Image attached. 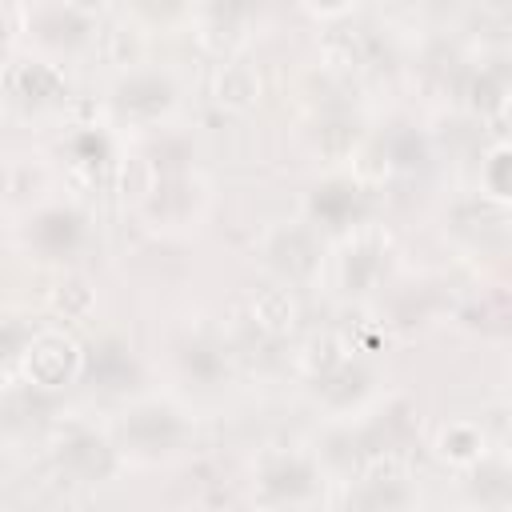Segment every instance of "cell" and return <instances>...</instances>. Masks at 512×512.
Here are the masks:
<instances>
[{
    "mask_svg": "<svg viewBox=\"0 0 512 512\" xmlns=\"http://www.w3.org/2000/svg\"><path fill=\"white\" fill-rule=\"evenodd\" d=\"M380 252L376 248H368V244H360V248H352L348 256H344V288L348 292H368L372 284H376V276H380Z\"/></svg>",
    "mask_w": 512,
    "mask_h": 512,
    "instance_id": "cell-14",
    "label": "cell"
},
{
    "mask_svg": "<svg viewBox=\"0 0 512 512\" xmlns=\"http://www.w3.org/2000/svg\"><path fill=\"white\" fill-rule=\"evenodd\" d=\"M252 316H256V324L260 328H268V332H288L292 328V320H296V300L284 292V288H268V292H260L256 296V304H252Z\"/></svg>",
    "mask_w": 512,
    "mask_h": 512,
    "instance_id": "cell-12",
    "label": "cell"
},
{
    "mask_svg": "<svg viewBox=\"0 0 512 512\" xmlns=\"http://www.w3.org/2000/svg\"><path fill=\"white\" fill-rule=\"evenodd\" d=\"M0 188H4V180H0Z\"/></svg>",
    "mask_w": 512,
    "mask_h": 512,
    "instance_id": "cell-28",
    "label": "cell"
},
{
    "mask_svg": "<svg viewBox=\"0 0 512 512\" xmlns=\"http://www.w3.org/2000/svg\"><path fill=\"white\" fill-rule=\"evenodd\" d=\"M60 464L80 480H104L116 468V452L96 432H76L60 444Z\"/></svg>",
    "mask_w": 512,
    "mask_h": 512,
    "instance_id": "cell-4",
    "label": "cell"
},
{
    "mask_svg": "<svg viewBox=\"0 0 512 512\" xmlns=\"http://www.w3.org/2000/svg\"><path fill=\"white\" fill-rule=\"evenodd\" d=\"M72 148H76V156L84 160V164H100L104 156H108V144H104V136H96V132H80L76 140H72Z\"/></svg>",
    "mask_w": 512,
    "mask_h": 512,
    "instance_id": "cell-22",
    "label": "cell"
},
{
    "mask_svg": "<svg viewBox=\"0 0 512 512\" xmlns=\"http://www.w3.org/2000/svg\"><path fill=\"white\" fill-rule=\"evenodd\" d=\"M320 144H324L328 152L352 148V144H356V124H352V120H328V124L320 128Z\"/></svg>",
    "mask_w": 512,
    "mask_h": 512,
    "instance_id": "cell-21",
    "label": "cell"
},
{
    "mask_svg": "<svg viewBox=\"0 0 512 512\" xmlns=\"http://www.w3.org/2000/svg\"><path fill=\"white\" fill-rule=\"evenodd\" d=\"M56 300H60V308H64V304H72V308L80 312V308H88V288H84V284H68Z\"/></svg>",
    "mask_w": 512,
    "mask_h": 512,
    "instance_id": "cell-25",
    "label": "cell"
},
{
    "mask_svg": "<svg viewBox=\"0 0 512 512\" xmlns=\"http://www.w3.org/2000/svg\"><path fill=\"white\" fill-rule=\"evenodd\" d=\"M28 344H32V328H28V324H20V320H0V360L24 352Z\"/></svg>",
    "mask_w": 512,
    "mask_h": 512,
    "instance_id": "cell-20",
    "label": "cell"
},
{
    "mask_svg": "<svg viewBox=\"0 0 512 512\" xmlns=\"http://www.w3.org/2000/svg\"><path fill=\"white\" fill-rule=\"evenodd\" d=\"M184 436V420L164 404H144L124 420V440L140 452H168Z\"/></svg>",
    "mask_w": 512,
    "mask_h": 512,
    "instance_id": "cell-2",
    "label": "cell"
},
{
    "mask_svg": "<svg viewBox=\"0 0 512 512\" xmlns=\"http://www.w3.org/2000/svg\"><path fill=\"white\" fill-rule=\"evenodd\" d=\"M24 352H28V384H36V388H56V384H64V380L76 372V364H80L76 344L64 340V336H56V332L32 336V344H28Z\"/></svg>",
    "mask_w": 512,
    "mask_h": 512,
    "instance_id": "cell-1",
    "label": "cell"
},
{
    "mask_svg": "<svg viewBox=\"0 0 512 512\" xmlns=\"http://www.w3.org/2000/svg\"><path fill=\"white\" fill-rule=\"evenodd\" d=\"M388 156H392L396 168H424V160H428V144H424V136H420L416 128H404V132L392 136Z\"/></svg>",
    "mask_w": 512,
    "mask_h": 512,
    "instance_id": "cell-18",
    "label": "cell"
},
{
    "mask_svg": "<svg viewBox=\"0 0 512 512\" xmlns=\"http://www.w3.org/2000/svg\"><path fill=\"white\" fill-rule=\"evenodd\" d=\"M0 40H4V24H0Z\"/></svg>",
    "mask_w": 512,
    "mask_h": 512,
    "instance_id": "cell-27",
    "label": "cell"
},
{
    "mask_svg": "<svg viewBox=\"0 0 512 512\" xmlns=\"http://www.w3.org/2000/svg\"><path fill=\"white\" fill-rule=\"evenodd\" d=\"M312 488H316V472H312V464L300 460V456H280V460H272V464L264 468V476H260V492H264L268 500H300V496H308Z\"/></svg>",
    "mask_w": 512,
    "mask_h": 512,
    "instance_id": "cell-7",
    "label": "cell"
},
{
    "mask_svg": "<svg viewBox=\"0 0 512 512\" xmlns=\"http://www.w3.org/2000/svg\"><path fill=\"white\" fill-rule=\"evenodd\" d=\"M216 92H220V100H224V104L244 108V104H252V96H256V76H252L248 68L232 64V68H224V72H220Z\"/></svg>",
    "mask_w": 512,
    "mask_h": 512,
    "instance_id": "cell-17",
    "label": "cell"
},
{
    "mask_svg": "<svg viewBox=\"0 0 512 512\" xmlns=\"http://www.w3.org/2000/svg\"><path fill=\"white\" fill-rule=\"evenodd\" d=\"M40 28L48 40H80L88 32V20L76 8H48L40 12Z\"/></svg>",
    "mask_w": 512,
    "mask_h": 512,
    "instance_id": "cell-16",
    "label": "cell"
},
{
    "mask_svg": "<svg viewBox=\"0 0 512 512\" xmlns=\"http://www.w3.org/2000/svg\"><path fill=\"white\" fill-rule=\"evenodd\" d=\"M312 212H316L324 224L340 228V224H348V220L360 212V192H356L352 184L332 180V184L316 188V196H312Z\"/></svg>",
    "mask_w": 512,
    "mask_h": 512,
    "instance_id": "cell-10",
    "label": "cell"
},
{
    "mask_svg": "<svg viewBox=\"0 0 512 512\" xmlns=\"http://www.w3.org/2000/svg\"><path fill=\"white\" fill-rule=\"evenodd\" d=\"M472 92H476L472 100H476L480 108H488V104H500V92H504V88H500L492 76H480V80L472 84Z\"/></svg>",
    "mask_w": 512,
    "mask_h": 512,
    "instance_id": "cell-24",
    "label": "cell"
},
{
    "mask_svg": "<svg viewBox=\"0 0 512 512\" xmlns=\"http://www.w3.org/2000/svg\"><path fill=\"white\" fill-rule=\"evenodd\" d=\"M32 236H36V244H40L48 256H68V252L84 240V220H80L76 212H68V208H52V212H44V216L36 220Z\"/></svg>",
    "mask_w": 512,
    "mask_h": 512,
    "instance_id": "cell-8",
    "label": "cell"
},
{
    "mask_svg": "<svg viewBox=\"0 0 512 512\" xmlns=\"http://www.w3.org/2000/svg\"><path fill=\"white\" fill-rule=\"evenodd\" d=\"M476 480H484V484H476V488H484V492H488V500H504V496H508V480H504V468H496V464H492V468H484Z\"/></svg>",
    "mask_w": 512,
    "mask_h": 512,
    "instance_id": "cell-23",
    "label": "cell"
},
{
    "mask_svg": "<svg viewBox=\"0 0 512 512\" xmlns=\"http://www.w3.org/2000/svg\"><path fill=\"white\" fill-rule=\"evenodd\" d=\"M84 376L104 392H120V388H132L136 360L120 340H100L84 352Z\"/></svg>",
    "mask_w": 512,
    "mask_h": 512,
    "instance_id": "cell-3",
    "label": "cell"
},
{
    "mask_svg": "<svg viewBox=\"0 0 512 512\" xmlns=\"http://www.w3.org/2000/svg\"><path fill=\"white\" fill-rule=\"evenodd\" d=\"M172 84L156 72H140V76H128L120 88H116V104L120 112L128 116H160L168 104H172Z\"/></svg>",
    "mask_w": 512,
    "mask_h": 512,
    "instance_id": "cell-6",
    "label": "cell"
},
{
    "mask_svg": "<svg viewBox=\"0 0 512 512\" xmlns=\"http://www.w3.org/2000/svg\"><path fill=\"white\" fill-rule=\"evenodd\" d=\"M184 368L200 380V384H216L224 376V352L212 344H188L184 348Z\"/></svg>",
    "mask_w": 512,
    "mask_h": 512,
    "instance_id": "cell-15",
    "label": "cell"
},
{
    "mask_svg": "<svg viewBox=\"0 0 512 512\" xmlns=\"http://www.w3.org/2000/svg\"><path fill=\"white\" fill-rule=\"evenodd\" d=\"M12 88H16L24 100H52V96L64 92V80H60V72L48 68V64H20V68L12 72Z\"/></svg>",
    "mask_w": 512,
    "mask_h": 512,
    "instance_id": "cell-11",
    "label": "cell"
},
{
    "mask_svg": "<svg viewBox=\"0 0 512 512\" xmlns=\"http://www.w3.org/2000/svg\"><path fill=\"white\" fill-rule=\"evenodd\" d=\"M272 264L288 276V280H300V276H308L312 268H316V240L304 232V228H288V232H280L276 240H272Z\"/></svg>",
    "mask_w": 512,
    "mask_h": 512,
    "instance_id": "cell-9",
    "label": "cell"
},
{
    "mask_svg": "<svg viewBox=\"0 0 512 512\" xmlns=\"http://www.w3.org/2000/svg\"><path fill=\"white\" fill-rule=\"evenodd\" d=\"M480 448V436L468 428V424H452L444 436H440V452L452 456V460H472Z\"/></svg>",
    "mask_w": 512,
    "mask_h": 512,
    "instance_id": "cell-19",
    "label": "cell"
},
{
    "mask_svg": "<svg viewBox=\"0 0 512 512\" xmlns=\"http://www.w3.org/2000/svg\"><path fill=\"white\" fill-rule=\"evenodd\" d=\"M492 160H496V164H492V176H488V180H492V192H496V196H504V192H508V180H504V164H508V152H496Z\"/></svg>",
    "mask_w": 512,
    "mask_h": 512,
    "instance_id": "cell-26",
    "label": "cell"
},
{
    "mask_svg": "<svg viewBox=\"0 0 512 512\" xmlns=\"http://www.w3.org/2000/svg\"><path fill=\"white\" fill-rule=\"evenodd\" d=\"M52 412V396L48 388H36V384H16L0 396V428L4 432H24V428H36L44 424Z\"/></svg>",
    "mask_w": 512,
    "mask_h": 512,
    "instance_id": "cell-5",
    "label": "cell"
},
{
    "mask_svg": "<svg viewBox=\"0 0 512 512\" xmlns=\"http://www.w3.org/2000/svg\"><path fill=\"white\" fill-rule=\"evenodd\" d=\"M364 388H368V372L356 368V364H340V368H332L328 376H320V392H324V400H332V404H352Z\"/></svg>",
    "mask_w": 512,
    "mask_h": 512,
    "instance_id": "cell-13",
    "label": "cell"
}]
</instances>
